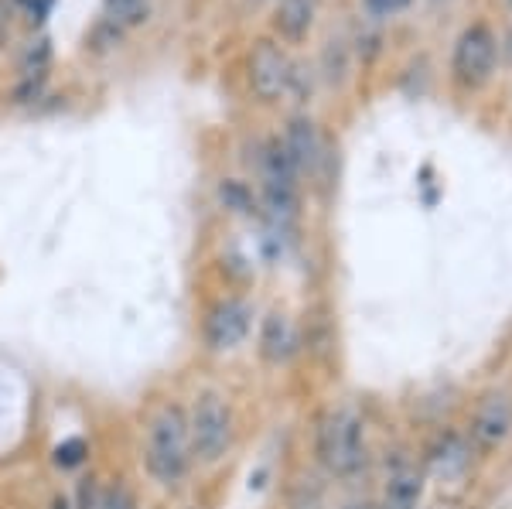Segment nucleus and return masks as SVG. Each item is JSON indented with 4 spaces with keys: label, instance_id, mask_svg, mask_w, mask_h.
I'll return each mask as SVG.
<instances>
[{
    "label": "nucleus",
    "instance_id": "obj_1",
    "mask_svg": "<svg viewBox=\"0 0 512 509\" xmlns=\"http://www.w3.org/2000/svg\"><path fill=\"white\" fill-rule=\"evenodd\" d=\"M144 462L161 486H175L185 479L192 465V441H188V417L181 414V407H164L151 421Z\"/></svg>",
    "mask_w": 512,
    "mask_h": 509
},
{
    "label": "nucleus",
    "instance_id": "obj_2",
    "mask_svg": "<svg viewBox=\"0 0 512 509\" xmlns=\"http://www.w3.org/2000/svg\"><path fill=\"white\" fill-rule=\"evenodd\" d=\"M318 458L328 472L355 475L366 462V438L362 421L352 410H332L318 428Z\"/></svg>",
    "mask_w": 512,
    "mask_h": 509
},
{
    "label": "nucleus",
    "instance_id": "obj_3",
    "mask_svg": "<svg viewBox=\"0 0 512 509\" xmlns=\"http://www.w3.org/2000/svg\"><path fill=\"white\" fill-rule=\"evenodd\" d=\"M188 441L202 462H219L233 445V414L219 393H202L188 421Z\"/></svg>",
    "mask_w": 512,
    "mask_h": 509
},
{
    "label": "nucleus",
    "instance_id": "obj_4",
    "mask_svg": "<svg viewBox=\"0 0 512 509\" xmlns=\"http://www.w3.org/2000/svg\"><path fill=\"white\" fill-rule=\"evenodd\" d=\"M495 35L489 24L475 21L461 31L458 45H454V59H451V69H454V79L461 82L465 89H478L482 82H489L492 69H495Z\"/></svg>",
    "mask_w": 512,
    "mask_h": 509
},
{
    "label": "nucleus",
    "instance_id": "obj_5",
    "mask_svg": "<svg viewBox=\"0 0 512 509\" xmlns=\"http://www.w3.org/2000/svg\"><path fill=\"white\" fill-rule=\"evenodd\" d=\"M291 62H287L284 48L270 38H260L250 52V86L260 100H277L287 86H291Z\"/></svg>",
    "mask_w": 512,
    "mask_h": 509
},
{
    "label": "nucleus",
    "instance_id": "obj_6",
    "mask_svg": "<svg viewBox=\"0 0 512 509\" xmlns=\"http://www.w3.org/2000/svg\"><path fill=\"white\" fill-rule=\"evenodd\" d=\"M246 335H250V308L236 298L219 301V305L209 311V318H205V342L216 352L236 349Z\"/></svg>",
    "mask_w": 512,
    "mask_h": 509
},
{
    "label": "nucleus",
    "instance_id": "obj_7",
    "mask_svg": "<svg viewBox=\"0 0 512 509\" xmlns=\"http://www.w3.org/2000/svg\"><path fill=\"white\" fill-rule=\"evenodd\" d=\"M284 147L291 154L294 168L297 171H311L321 158V141H318V130L315 123L308 117H294L291 127H287V137H284Z\"/></svg>",
    "mask_w": 512,
    "mask_h": 509
},
{
    "label": "nucleus",
    "instance_id": "obj_8",
    "mask_svg": "<svg viewBox=\"0 0 512 509\" xmlns=\"http://www.w3.org/2000/svg\"><path fill=\"white\" fill-rule=\"evenodd\" d=\"M318 0H280L274 11V31L284 41H301L315 21Z\"/></svg>",
    "mask_w": 512,
    "mask_h": 509
},
{
    "label": "nucleus",
    "instance_id": "obj_9",
    "mask_svg": "<svg viewBox=\"0 0 512 509\" xmlns=\"http://www.w3.org/2000/svg\"><path fill=\"white\" fill-rule=\"evenodd\" d=\"M294 346H297L294 325L287 322L284 315L263 318V328H260V352H263V359H267V363H284V359H291Z\"/></svg>",
    "mask_w": 512,
    "mask_h": 509
},
{
    "label": "nucleus",
    "instance_id": "obj_10",
    "mask_svg": "<svg viewBox=\"0 0 512 509\" xmlns=\"http://www.w3.org/2000/svg\"><path fill=\"white\" fill-rule=\"evenodd\" d=\"M509 428V404L502 397H492L489 404L482 407L478 414V424H475V434L482 441H499L502 434Z\"/></svg>",
    "mask_w": 512,
    "mask_h": 509
},
{
    "label": "nucleus",
    "instance_id": "obj_11",
    "mask_svg": "<svg viewBox=\"0 0 512 509\" xmlns=\"http://www.w3.org/2000/svg\"><path fill=\"white\" fill-rule=\"evenodd\" d=\"M420 496V479L414 472H396L386 486V509H414Z\"/></svg>",
    "mask_w": 512,
    "mask_h": 509
},
{
    "label": "nucleus",
    "instance_id": "obj_12",
    "mask_svg": "<svg viewBox=\"0 0 512 509\" xmlns=\"http://www.w3.org/2000/svg\"><path fill=\"white\" fill-rule=\"evenodd\" d=\"M106 7H110L106 21H113L117 28L147 21V0H106Z\"/></svg>",
    "mask_w": 512,
    "mask_h": 509
},
{
    "label": "nucleus",
    "instance_id": "obj_13",
    "mask_svg": "<svg viewBox=\"0 0 512 509\" xmlns=\"http://www.w3.org/2000/svg\"><path fill=\"white\" fill-rule=\"evenodd\" d=\"M96 509H137V499L130 496L127 486H120V482H117V486L99 492V506Z\"/></svg>",
    "mask_w": 512,
    "mask_h": 509
},
{
    "label": "nucleus",
    "instance_id": "obj_14",
    "mask_svg": "<svg viewBox=\"0 0 512 509\" xmlns=\"http://www.w3.org/2000/svg\"><path fill=\"white\" fill-rule=\"evenodd\" d=\"M86 441L82 438H72V441H65V445L55 448V462L62 465V469H76V465H82V458H86Z\"/></svg>",
    "mask_w": 512,
    "mask_h": 509
},
{
    "label": "nucleus",
    "instance_id": "obj_15",
    "mask_svg": "<svg viewBox=\"0 0 512 509\" xmlns=\"http://www.w3.org/2000/svg\"><path fill=\"white\" fill-rule=\"evenodd\" d=\"M45 86V72H24L21 86L14 89V103H31Z\"/></svg>",
    "mask_w": 512,
    "mask_h": 509
},
{
    "label": "nucleus",
    "instance_id": "obj_16",
    "mask_svg": "<svg viewBox=\"0 0 512 509\" xmlns=\"http://www.w3.org/2000/svg\"><path fill=\"white\" fill-rule=\"evenodd\" d=\"M222 199L233 202L239 212H250V199H246V188H243V185L226 182V185H222Z\"/></svg>",
    "mask_w": 512,
    "mask_h": 509
},
{
    "label": "nucleus",
    "instance_id": "obj_17",
    "mask_svg": "<svg viewBox=\"0 0 512 509\" xmlns=\"http://www.w3.org/2000/svg\"><path fill=\"white\" fill-rule=\"evenodd\" d=\"M410 0H369V7L373 11H379V14H393V11H403Z\"/></svg>",
    "mask_w": 512,
    "mask_h": 509
},
{
    "label": "nucleus",
    "instance_id": "obj_18",
    "mask_svg": "<svg viewBox=\"0 0 512 509\" xmlns=\"http://www.w3.org/2000/svg\"><path fill=\"white\" fill-rule=\"evenodd\" d=\"M52 509H69V499H62V496H59V499L52 503Z\"/></svg>",
    "mask_w": 512,
    "mask_h": 509
},
{
    "label": "nucleus",
    "instance_id": "obj_19",
    "mask_svg": "<svg viewBox=\"0 0 512 509\" xmlns=\"http://www.w3.org/2000/svg\"><path fill=\"white\" fill-rule=\"evenodd\" d=\"M352 509H369V506H352Z\"/></svg>",
    "mask_w": 512,
    "mask_h": 509
}]
</instances>
